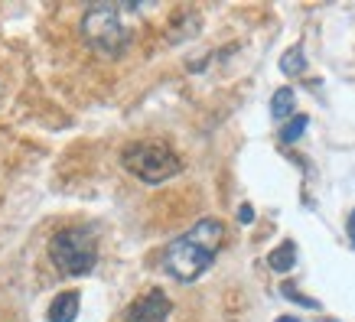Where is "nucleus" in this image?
<instances>
[{"mask_svg":"<svg viewBox=\"0 0 355 322\" xmlns=\"http://www.w3.org/2000/svg\"><path fill=\"white\" fill-rule=\"evenodd\" d=\"M306 124H310V118H306V114H297L291 124H284V130H280V140H284V143H297V140L303 137Z\"/></svg>","mask_w":355,"mask_h":322,"instance_id":"obj_10","label":"nucleus"},{"mask_svg":"<svg viewBox=\"0 0 355 322\" xmlns=\"http://www.w3.org/2000/svg\"><path fill=\"white\" fill-rule=\"evenodd\" d=\"M85 43L105 59H118L130 46V26L124 23V7L118 3H92L82 17Z\"/></svg>","mask_w":355,"mask_h":322,"instance_id":"obj_2","label":"nucleus"},{"mask_svg":"<svg viewBox=\"0 0 355 322\" xmlns=\"http://www.w3.org/2000/svg\"><path fill=\"white\" fill-rule=\"evenodd\" d=\"M277 322H303V319H297V316H280Z\"/></svg>","mask_w":355,"mask_h":322,"instance_id":"obj_14","label":"nucleus"},{"mask_svg":"<svg viewBox=\"0 0 355 322\" xmlns=\"http://www.w3.org/2000/svg\"><path fill=\"white\" fill-rule=\"evenodd\" d=\"M293 88H277L274 91V98H270V118L274 120H284L293 114Z\"/></svg>","mask_w":355,"mask_h":322,"instance_id":"obj_8","label":"nucleus"},{"mask_svg":"<svg viewBox=\"0 0 355 322\" xmlns=\"http://www.w3.org/2000/svg\"><path fill=\"white\" fill-rule=\"evenodd\" d=\"M280 293L287 296L291 303H297V306H306V310H320V303L310 300V296H303L300 290H293V283H280Z\"/></svg>","mask_w":355,"mask_h":322,"instance_id":"obj_11","label":"nucleus"},{"mask_svg":"<svg viewBox=\"0 0 355 322\" xmlns=\"http://www.w3.org/2000/svg\"><path fill=\"white\" fill-rule=\"evenodd\" d=\"M78 316V293H59L49 303V322H76Z\"/></svg>","mask_w":355,"mask_h":322,"instance_id":"obj_6","label":"nucleus"},{"mask_svg":"<svg viewBox=\"0 0 355 322\" xmlns=\"http://www.w3.org/2000/svg\"><path fill=\"white\" fill-rule=\"evenodd\" d=\"M293 264H297V244H293V241H280V244L268 254V267L277 270V274L293 270Z\"/></svg>","mask_w":355,"mask_h":322,"instance_id":"obj_7","label":"nucleus"},{"mask_svg":"<svg viewBox=\"0 0 355 322\" xmlns=\"http://www.w3.org/2000/svg\"><path fill=\"white\" fill-rule=\"evenodd\" d=\"M49 260L62 277H85L98 264V241L88 228H62L49 238Z\"/></svg>","mask_w":355,"mask_h":322,"instance_id":"obj_3","label":"nucleus"},{"mask_svg":"<svg viewBox=\"0 0 355 322\" xmlns=\"http://www.w3.org/2000/svg\"><path fill=\"white\" fill-rule=\"evenodd\" d=\"M222 235H225V228H222L218 218L196 222L186 235H180L176 241L166 244V251H163V270L173 280H180V283L199 280L205 270L212 267L218 247H222Z\"/></svg>","mask_w":355,"mask_h":322,"instance_id":"obj_1","label":"nucleus"},{"mask_svg":"<svg viewBox=\"0 0 355 322\" xmlns=\"http://www.w3.org/2000/svg\"><path fill=\"white\" fill-rule=\"evenodd\" d=\"M173 312V303L163 290H147L144 296L128 306L124 312V322H166Z\"/></svg>","mask_w":355,"mask_h":322,"instance_id":"obj_5","label":"nucleus"},{"mask_svg":"<svg viewBox=\"0 0 355 322\" xmlns=\"http://www.w3.org/2000/svg\"><path fill=\"white\" fill-rule=\"evenodd\" d=\"M280 72H284V75H300V72H306V55H303L300 46H291L287 53L280 55Z\"/></svg>","mask_w":355,"mask_h":322,"instance_id":"obj_9","label":"nucleus"},{"mask_svg":"<svg viewBox=\"0 0 355 322\" xmlns=\"http://www.w3.org/2000/svg\"><path fill=\"white\" fill-rule=\"evenodd\" d=\"M121 163H124V170L130 176H137L140 183L147 186H160L183 170V160L160 140H137V143L124 147Z\"/></svg>","mask_w":355,"mask_h":322,"instance_id":"obj_4","label":"nucleus"},{"mask_svg":"<svg viewBox=\"0 0 355 322\" xmlns=\"http://www.w3.org/2000/svg\"><path fill=\"white\" fill-rule=\"evenodd\" d=\"M238 222H241V225H251V222H254V208H251L248 202L238 208Z\"/></svg>","mask_w":355,"mask_h":322,"instance_id":"obj_12","label":"nucleus"},{"mask_svg":"<svg viewBox=\"0 0 355 322\" xmlns=\"http://www.w3.org/2000/svg\"><path fill=\"white\" fill-rule=\"evenodd\" d=\"M345 231H349V241L355 244V208L349 212V218H345Z\"/></svg>","mask_w":355,"mask_h":322,"instance_id":"obj_13","label":"nucleus"}]
</instances>
